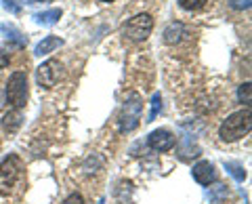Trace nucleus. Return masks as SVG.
<instances>
[{
    "instance_id": "7ed1b4c3",
    "label": "nucleus",
    "mask_w": 252,
    "mask_h": 204,
    "mask_svg": "<svg viewBox=\"0 0 252 204\" xmlns=\"http://www.w3.org/2000/svg\"><path fill=\"white\" fill-rule=\"evenodd\" d=\"M154 30V19L152 15L147 13H141V15H135L132 19H128V23L124 26V36L128 40H135V42H141L152 34Z\"/></svg>"
},
{
    "instance_id": "6ab92c4d",
    "label": "nucleus",
    "mask_w": 252,
    "mask_h": 204,
    "mask_svg": "<svg viewBox=\"0 0 252 204\" xmlns=\"http://www.w3.org/2000/svg\"><path fill=\"white\" fill-rule=\"evenodd\" d=\"M250 2H252V0H229V4L233 6V9H238V11L250 9Z\"/></svg>"
},
{
    "instance_id": "a211bd4d",
    "label": "nucleus",
    "mask_w": 252,
    "mask_h": 204,
    "mask_svg": "<svg viewBox=\"0 0 252 204\" xmlns=\"http://www.w3.org/2000/svg\"><path fill=\"white\" fill-rule=\"evenodd\" d=\"M238 99L242 101V103H246V107H248V103H250V82H244V84L240 86Z\"/></svg>"
},
{
    "instance_id": "b1692460",
    "label": "nucleus",
    "mask_w": 252,
    "mask_h": 204,
    "mask_svg": "<svg viewBox=\"0 0 252 204\" xmlns=\"http://www.w3.org/2000/svg\"><path fill=\"white\" fill-rule=\"evenodd\" d=\"M103 2H112V0H103Z\"/></svg>"
},
{
    "instance_id": "f03ea898",
    "label": "nucleus",
    "mask_w": 252,
    "mask_h": 204,
    "mask_svg": "<svg viewBox=\"0 0 252 204\" xmlns=\"http://www.w3.org/2000/svg\"><path fill=\"white\" fill-rule=\"evenodd\" d=\"M6 99L15 109H21L28 103V74L26 72H15L9 78L6 84Z\"/></svg>"
},
{
    "instance_id": "f3484780",
    "label": "nucleus",
    "mask_w": 252,
    "mask_h": 204,
    "mask_svg": "<svg viewBox=\"0 0 252 204\" xmlns=\"http://www.w3.org/2000/svg\"><path fill=\"white\" fill-rule=\"evenodd\" d=\"M206 2L208 0H179V6L181 9H185V11H198Z\"/></svg>"
},
{
    "instance_id": "1a4fd4ad",
    "label": "nucleus",
    "mask_w": 252,
    "mask_h": 204,
    "mask_svg": "<svg viewBox=\"0 0 252 204\" xmlns=\"http://www.w3.org/2000/svg\"><path fill=\"white\" fill-rule=\"evenodd\" d=\"M61 44H63V40H61L59 36H46V38H42V42H38V44H36L34 55H38V57H42V55L53 53L55 49H59Z\"/></svg>"
},
{
    "instance_id": "f257e3e1",
    "label": "nucleus",
    "mask_w": 252,
    "mask_h": 204,
    "mask_svg": "<svg viewBox=\"0 0 252 204\" xmlns=\"http://www.w3.org/2000/svg\"><path fill=\"white\" fill-rule=\"evenodd\" d=\"M250 127H252L250 107H244V109L233 112L231 116H227V120L220 124V129H219V137L223 141H238L248 135Z\"/></svg>"
},
{
    "instance_id": "dca6fc26",
    "label": "nucleus",
    "mask_w": 252,
    "mask_h": 204,
    "mask_svg": "<svg viewBox=\"0 0 252 204\" xmlns=\"http://www.w3.org/2000/svg\"><path fill=\"white\" fill-rule=\"evenodd\" d=\"M103 167V158L101 156H97V154H93L89 160H86V164H84V170L86 172H97V169H101Z\"/></svg>"
},
{
    "instance_id": "39448f33",
    "label": "nucleus",
    "mask_w": 252,
    "mask_h": 204,
    "mask_svg": "<svg viewBox=\"0 0 252 204\" xmlns=\"http://www.w3.org/2000/svg\"><path fill=\"white\" fill-rule=\"evenodd\" d=\"M21 175V162L17 156H9L0 162V192H11Z\"/></svg>"
},
{
    "instance_id": "9b49d317",
    "label": "nucleus",
    "mask_w": 252,
    "mask_h": 204,
    "mask_svg": "<svg viewBox=\"0 0 252 204\" xmlns=\"http://www.w3.org/2000/svg\"><path fill=\"white\" fill-rule=\"evenodd\" d=\"M21 120H23V116H21V112L19 109H13V112H9L2 118V127H4V131H9V133H15L19 127H21Z\"/></svg>"
},
{
    "instance_id": "412c9836",
    "label": "nucleus",
    "mask_w": 252,
    "mask_h": 204,
    "mask_svg": "<svg viewBox=\"0 0 252 204\" xmlns=\"http://www.w3.org/2000/svg\"><path fill=\"white\" fill-rule=\"evenodd\" d=\"M6 66H9V55L0 49V68H6Z\"/></svg>"
},
{
    "instance_id": "f8f14e48",
    "label": "nucleus",
    "mask_w": 252,
    "mask_h": 204,
    "mask_svg": "<svg viewBox=\"0 0 252 204\" xmlns=\"http://www.w3.org/2000/svg\"><path fill=\"white\" fill-rule=\"evenodd\" d=\"M61 17V9H51V11H42V13H36L34 19L42 26H55Z\"/></svg>"
},
{
    "instance_id": "9d476101",
    "label": "nucleus",
    "mask_w": 252,
    "mask_h": 204,
    "mask_svg": "<svg viewBox=\"0 0 252 204\" xmlns=\"http://www.w3.org/2000/svg\"><path fill=\"white\" fill-rule=\"evenodd\" d=\"M183 34H185V26H183V23L172 21L170 26L164 30V42H166V44H177V42H181Z\"/></svg>"
},
{
    "instance_id": "20e7f679",
    "label": "nucleus",
    "mask_w": 252,
    "mask_h": 204,
    "mask_svg": "<svg viewBox=\"0 0 252 204\" xmlns=\"http://www.w3.org/2000/svg\"><path fill=\"white\" fill-rule=\"evenodd\" d=\"M141 112H143V103L137 95H132L128 101L124 103L122 107V116H120V131L122 133H128L132 129L139 127V120H141Z\"/></svg>"
},
{
    "instance_id": "4468645a",
    "label": "nucleus",
    "mask_w": 252,
    "mask_h": 204,
    "mask_svg": "<svg viewBox=\"0 0 252 204\" xmlns=\"http://www.w3.org/2000/svg\"><path fill=\"white\" fill-rule=\"evenodd\" d=\"M225 170L229 172L235 181H240V183L246 179V170H244V167H242V164H238V162H225Z\"/></svg>"
},
{
    "instance_id": "423d86ee",
    "label": "nucleus",
    "mask_w": 252,
    "mask_h": 204,
    "mask_svg": "<svg viewBox=\"0 0 252 204\" xmlns=\"http://www.w3.org/2000/svg\"><path fill=\"white\" fill-rule=\"evenodd\" d=\"M38 84L44 86V89H53L57 80L61 78V64L57 59H49L38 68Z\"/></svg>"
},
{
    "instance_id": "2eb2a0df",
    "label": "nucleus",
    "mask_w": 252,
    "mask_h": 204,
    "mask_svg": "<svg viewBox=\"0 0 252 204\" xmlns=\"http://www.w3.org/2000/svg\"><path fill=\"white\" fill-rule=\"evenodd\" d=\"M160 109H162V97H160V93H156V95L152 97V112H149V116H147L145 122H154L156 116L160 114Z\"/></svg>"
},
{
    "instance_id": "ddd939ff",
    "label": "nucleus",
    "mask_w": 252,
    "mask_h": 204,
    "mask_svg": "<svg viewBox=\"0 0 252 204\" xmlns=\"http://www.w3.org/2000/svg\"><path fill=\"white\" fill-rule=\"evenodd\" d=\"M2 34L6 36V40L15 42L17 46H26V36H21L13 26H6V23H4V26H2Z\"/></svg>"
},
{
    "instance_id": "6e6552de",
    "label": "nucleus",
    "mask_w": 252,
    "mask_h": 204,
    "mask_svg": "<svg viewBox=\"0 0 252 204\" xmlns=\"http://www.w3.org/2000/svg\"><path fill=\"white\" fill-rule=\"evenodd\" d=\"M191 175H193V179H195V181H198L200 185H210V183L217 179V170H215V167H212V162L200 160L198 164H193Z\"/></svg>"
},
{
    "instance_id": "0eeeda50",
    "label": "nucleus",
    "mask_w": 252,
    "mask_h": 204,
    "mask_svg": "<svg viewBox=\"0 0 252 204\" xmlns=\"http://www.w3.org/2000/svg\"><path fill=\"white\" fill-rule=\"evenodd\" d=\"M147 143L156 152H168V150L175 147V135H172L170 131H166V129H158L154 133H149Z\"/></svg>"
},
{
    "instance_id": "5701e85b",
    "label": "nucleus",
    "mask_w": 252,
    "mask_h": 204,
    "mask_svg": "<svg viewBox=\"0 0 252 204\" xmlns=\"http://www.w3.org/2000/svg\"><path fill=\"white\" fill-rule=\"evenodd\" d=\"M28 4H38V2H51V0H26Z\"/></svg>"
},
{
    "instance_id": "aec40b11",
    "label": "nucleus",
    "mask_w": 252,
    "mask_h": 204,
    "mask_svg": "<svg viewBox=\"0 0 252 204\" xmlns=\"http://www.w3.org/2000/svg\"><path fill=\"white\" fill-rule=\"evenodd\" d=\"M63 204H84V200H82V196H80V194H72V196H67Z\"/></svg>"
},
{
    "instance_id": "4be33fe9",
    "label": "nucleus",
    "mask_w": 252,
    "mask_h": 204,
    "mask_svg": "<svg viewBox=\"0 0 252 204\" xmlns=\"http://www.w3.org/2000/svg\"><path fill=\"white\" fill-rule=\"evenodd\" d=\"M4 6H6V9H11L13 13H19V6H15L13 0H4Z\"/></svg>"
}]
</instances>
